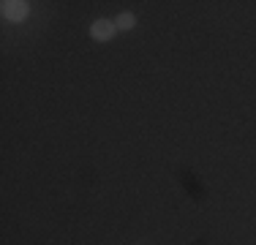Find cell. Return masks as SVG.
Returning a JSON list of instances; mask_svg holds the SVG:
<instances>
[{
    "instance_id": "2",
    "label": "cell",
    "mask_w": 256,
    "mask_h": 245,
    "mask_svg": "<svg viewBox=\"0 0 256 245\" xmlns=\"http://www.w3.org/2000/svg\"><path fill=\"white\" fill-rule=\"evenodd\" d=\"M114 33H118V28H114V22H109V20H96L93 28H90L93 41H109Z\"/></svg>"
},
{
    "instance_id": "3",
    "label": "cell",
    "mask_w": 256,
    "mask_h": 245,
    "mask_svg": "<svg viewBox=\"0 0 256 245\" xmlns=\"http://www.w3.org/2000/svg\"><path fill=\"white\" fill-rule=\"evenodd\" d=\"M134 24H136V16H134L131 11H123V14L114 20V28H118V30H131Z\"/></svg>"
},
{
    "instance_id": "1",
    "label": "cell",
    "mask_w": 256,
    "mask_h": 245,
    "mask_svg": "<svg viewBox=\"0 0 256 245\" xmlns=\"http://www.w3.org/2000/svg\"><path fill=\"white\" fill-rule=\"evenodd\" d=\"M0 11H3V20L8 22H25L28 14H30V3H25V0H3L0 3Z\"/></svg>"
}]
</instances>
